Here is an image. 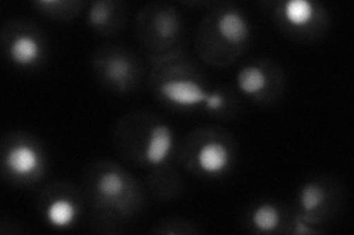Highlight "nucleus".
Instances as JSON below:
<instances>
[{
  "label": "nucleus",
  "instance_id": "3",
  "mask_svg": "<svg viewBox=\"0 0 354 235\" xmlns=\"http://www.w3.org/2000/svg\"><path fill=\"white\" fill-rule=\"evenodd\" d=\"M171 147H173V132H171V130L164 124L153 127L151 130L149 139H148V143H147L145 159L152 165H158L165 158H167Z\"/></svg>",
  "mask_w": 354,
  "mask_h": 235
},
{
  "label": "nucleus",
  "instance_id": "8",
  "mask_svg": "<svg viewBox=\"0 0 354 235\" xmlns=\"http://www.w3.org/2000/svg\"><path fill=\"white\" fill-rule=\"evenodd\" d=\"M77 215L75 206L68 200H57L48 209V221L53 227L65 228L71 225Z\"/></svg>",
  "mask_w": 354,
  "mask_h": 235
},
{
  "label": "nucleus",
  "instance_id": "2",
  "mask_svg": "<svg viewBox=\"0 0 354 235\" xmlns=\"http://www.w3.org/2000/svg\"><path fill=\"white\" fill-rule=\"evenodd\" d=\"M198 165L207 174H218L226 170L230 161L229 149L225 144L212 141L204 144L196 156Z\"/></svg>",
  "mask_w": 354,
  "mask_h": 235
},
{
  "label": "nucleus",
  "instance_id": "5",
  "mask_svg": "<svg viewBox=\"0 0 354 235\" xmlns=\"http://www.w3.org/2000/svg\"><path fill=\"white\" fill-rule=\"evenodd\" d=\"M218 34L229 43H242L248 37V24L238 12H226L218 18Z\"/></svg>",
  "mask_w": 354,
  "mask_h": 235
},
{
  "label": "nucleus",
  "instance_id": "16",
  "mask_svg": "<svg viewBox=\"0 0 354 235\" xmlns=\"http://www.w3.org/2000/svg\"><path fill=\"white\" fill-rule=\"evenodd\" d=\"M205 106L209 110H218L221 106H223V97L218 93H209L207 100H205Z\"/></svg>",
  "mask_w": 354,
  "mask_h": 235
},
{
  "label": "nucleus",
  "instance_id": "13",
  "mask_svg": "<svg viewBox=\"0 0 354 235\" xmlns=\"http://www.w3.org/2000/svg\"><path fill=\"white\" fill-rule=\"evenodd\" d=\"M106 76L117 84H124L130 76V65L124 58H114L106 65Z\"/></svg>",
  "mask_w": 354,
  "mask_h": 235
},
{
  "label": "nucleus",
  "instance_id": "4",
  "mask_svg": "<svg viewBox=\"0 0 354 235\" xmlns=\"http://www.w3.org/2000/svg\"><path fill=\"white\" fill-rule=\"evenodd\" d=\"M5 162L8 170L15 175H30L37 170L39 154L30 145L19 144L8 152Z\"/></svg>",
  "mask_w": 354,
  "mask_h": 235
},
{
  "label": "nucleus",
  "instance_id": "10",
  "mask_svg": "<svg viewBox=\"0 0 354 235\" xmlns=\"http://www.w3.org/2000/svg\"><path fill=\"white\" fill-rule=\"evenodd\" d=\"M279 222H281L279 210L269 203L261 205L260 207L254 210V214H252L254 227H256L261 232L273 231L276 227L279 225Z\"/></svg>",
  "mask_w": 354,
  "mask_h": 235
},
{
  "label": "nucleus",
  "instance_id": "15",
  "mask_svg": "<svg viewBox=\"0 0 354 235\" xmlns=\"http://www.w3.org/2000/svg\"><path fill=\"white\" fill-rule=\"evenodd\" d=\"M108 17H109V3L99 2L93 5L91 15H88V19H91L93 25H102L108 21Z\"/></svg>",
  "mask_w": 354,
  "mask_h": 235
},
{
  "label": "nucleus",
  "instance_id": "6",
  "mask_svg": "<svg viewBox=\"0 0 354 235\" xmlns=\"http://www.w3.org/2000/svg\"><path fill=\"white\" fill-rule=\"evenodd\" d=\"M10 58L18 65H31L35 63L40 56V44L36 39L30 36H19L10 44Z\"/></svg>",
  "mask_w": 354,
  "mask_h": 235
},
{
  "label": "nucleus",
  "instance_id": "7",
  "mask_svg": "<svg viewBox=\"0 0 354 235\" xmlns=\"http://www.w3.org/2000/svg\"><path fill=\"white\" fill-rule=\"evenodd\" d=\"M238 87L245 94H259L268 85V76L259 66H245L236 76Z\"/></svg>",
  "mask_w": 354,
  "mask_h": 235
},
{
  "label": "nucleus",
  "instance_id": "12",
  "mask_svg": "<svg viewBox=\"0 0 354 235\" xmlns=\"http://www.w3.org/2000/svg\"><path fill=\"white\" fill-rule=\"evenodd\" d=\"M324 200H325L324 190L316 184H307L301 190L300 201H301V206L306 212L316 210L320 205L324 203Z\"/></svg>",
  "mask_w": 354,
  "mask_h": 235
},
{
  "label": "nucleus",
  "instance_id": "14",
  "mask_svg": "<svg viewBox=\"0 0 354 235\" xmlns=\"http://www.w3.org/2000/svg\"><path fill=\"white\" fill-rule=\"evenodd\" d=\"M176 24L177 21L173 15L161 14L157 18V31L160 32L161 37H171L176 32Z\"/></svg>",
  "mask_w": 354,
  "mask_h": 235
},
{
  "label": "nucleus",
  "instance_id": "11",
  "mask_svg": "<svg viewBox=\"0 0 354 235\" xmlns=\"http://www.w3.org/2000/svg\"><path fill=\"white\" fill-rule=\"evenodd\" d=\"M124 181L117 172H106L97 181V192L104 198L117 200L124 193Z\"/></svg>",
  "mask_w": 354,
  "mask_h": 235
},
{
  "label": "nucleus",
  "instance_id": "1",
  "mask_svg": "<svg viewBox=\"0 0 354 235\" xmlns=\"http://www.w3.org/2000/svg\"><path fill=\"white\" fill-rule=\"evenodd\" d=\"M160 92L169 102L180 106H194L203 102L205 103L209 94L192 80H170L161 85Z\"/></svg>",
  "mask_w": 354,
  "mask_h": 235
},
{
  "label": "nucleus",
  "instance_id": "9",
  "mask_svg": "<svg viewBox=\"0 0 354 235\" xmlns=\"http://www.w3.org/2000/svg\"><path fill=\"white\" fill-rule=\"evenodd\" d=\"M315 15L313 3L308 0H290L285 5V17L292 25L303 27L312 21Z\"/></svg>",
  "mask_w": 354,
  "mask_h": 235
}]
</instances>
